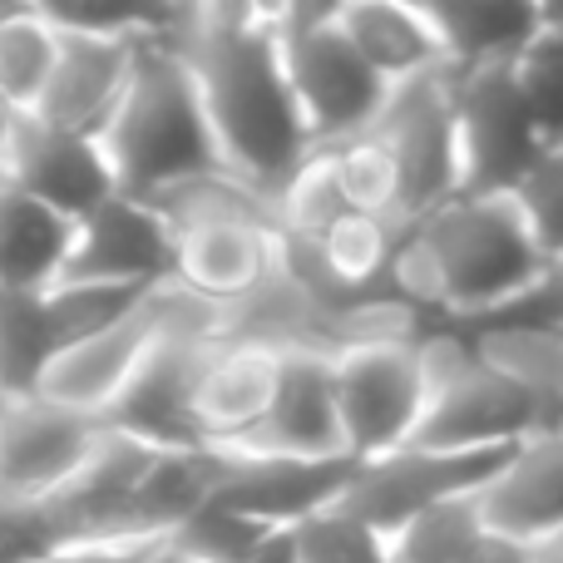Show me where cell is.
Wrapping results in <instances>:
<instances>
[{"label": "cell", "mask_w": 563, "mask_h": 563, "mask_svg": "<svg viewBox=\"0 0 563 563\" xmlns=\"http://www.w3.org/2000/svg\"><path fill=\"white\" fill-rule=\"evenodd\" d=\"M331 20L386 89L416 85V79L450 69L426 5H410V0H336Z\"/></svg>", "instance_id": "obj_18"}, {"label": "cell", "mask_w": 563, "mask_h": 563, "mask_svg": "<svg viewBox=\"0 0 563 563\" xmlns=\"http://www.w3.org/2000/svg\"><path fill=\"white\" fill-rule=\"evenodd\" d=\"M282 356L287 351L238 336H218L208 346L194 386V430L203 450H238L263 426L277 396Z\"/></svg>", "instance_id": "obj_15"}, {"label": "cell", "mask_w": 563, "mask_h": 563, "mask_svg": "<svg viewBox=\"0 0 563 563\" xmlns=\"http://www.w3.org/2000/svg\"><path fill=\"white\" fill-rule=\"evenodd\" d=\"M25 119H30L25 109H15L5 95H0V164H5V148L15 144V134H20V124H25Z\"/></svg>", "instance_id": "obj_37"}, {"label": "cell", "mask_w": 563, "mask_h": 563, "mask_svg": "<svg viewBox=\"0 0 563 563\" xmlns=\"http://www.w3.org/2000/svg\"><path fill=\"white\" fill-rule=\"evenodd\" d=\"M168 277H174V228L154 203L119 194L75 223V253H69L65 282L154 291L168 287Z\"/></svg>", "instance_id": "obj_13"}, {"label": "cell", "mask_w": 563, "mask_h": 563, "mask_svg": "<svg viewBox=\"0 0 563 563\" xmlns=\"http://www.w3.org/2000/svg\"><path fill=\"white\" fill-rule=\"evenodd\" d=\"M148 563H194V559L174 554V549H168V544H164V549H158V554H154V559H148Z\"/></svg>", "instance_id": "obj_39"}, {"label": "cell", "mask_w": 563, "mask_h": 563, "mask_svg": "<svg viewBox=\"0 0 563 563\" xmlns=\"http://www.w3.org/2000/svg\"><path fill=\"white\" fill-rule=\"evenodd\" d=\"M55 45L59 30L35 0H20L5 20H0V95L15 109H35L40 89L49 79V65H55Z\"/></svg>", "instance_id": "obj_27"}, {"label": "cell", "mask_w": 563, "mask_h": 563, "mask_svg": "<svg viewBox=\"0 0 563 563\" xmlns=\"http://www.w3.org/2000/svg\"><path fill=\"white\" fill-rule=\"evenodd\" d=\"M55 30H59L55 65H49V79L40 89L30 119L45 129H59V134L99 139L119 95H124L129 75H134V55L144 40L99 35V30H75V25H55Z\"/></svg>", "instance_id": "obj_12"}, {"label": "cell", "mask_w": 563, "mask_h": 563, "mask_svg": "<svg viewBox=\"0 0 563 563\" xmlns=\"http://www.w3.org/2000/svg\"><path fill=\"white\" fill-rule=\"evenodd\" d=\"M99 445V420L40 396L0 400V509H40Z\"/></svg>", "instance_id": "obj_10"}, {"label": "cell", "mask_w": 563, "mask_h": 563, "mask_svg": "<svg viewBox=\"0 0 563 563\" xmlns=\"http://www.w3.org/2000/svg\"><path fill=\"white\" fill-rule=\"evenodd\" d=\"M331 5L336 0H327V5H277L282 69H287L311 154L366 134L390 99V89L371 75L366 59L336 30Z\"/></svg>", "instance_id": "obj_5"}, {"label": "cell", "mask_w": 563, "mask_h": 563, "mask_svg": "<svg viewBox=\"0 0 563 563\" xmlns=\"http://www.w3.org/2000/svg\"><path fill=\"white\" fill-rule=\"evenodd\" d=\"M539 563H563V534L549 539V544H539Z\"/></svg>", "instance_id": "obj_38"}, {"label": "cell", "mask_w": 563, "mask_h": 563, "mask_svg": "<svg viewBox=\"0 0 563 563\" xmlns=\"http://www.w3.org/2000/svg\"><path fill=\"white\" fill-rule=\"evenodd\" d=\"M174 49L194 69L228 178L273 203L311 154L282 69L277 5H188Z\"/></svg>", "instance_id": "obj_1"}, {"label": "cell", "mask_w": 563, "mask_h": 563, "mask_svg": "<svg viewBox=\"0 0 563 563\" xmlns=\"http://www.w3.org/2000/svg\"><path fill=\"white\" fill-rule=\"evenodd\" d=\"M243 563H297V539H291V529H273Z\"/></svg>", "instance_id": "obj_36"}, {"label": "cell", "mask_w": 563, "mask_h": 563, "mask_svg": "<svg viewBox=\"0 0 563 563\" xmlns=\"http://www.w3.org/2000/svg\"><path fill=\"white\" fill-rule=\"evenodd\" d=\"M450 109H455L460 198L515 194L539 154H549L529 119L515 65L450 69Z\"/></svg>", "instance_id": "obj_7"}, {"label": "cell", "mask_w": 563, "mask_h": 563, "mask_svg": "<svg viewBox=\"0 0 563 563\" xmlns=\"http://www.w3.org/2000/svg\"><path fill=\"white\" fill-rule=\"evenodd\" d=\"M267 534H273V529H263L257 519L233 515V509H223V505H203L194 519H184V525L174 529L168 549L194 563H243Z\"/></svg>", "instance_id": "obj_30"}, {"label": "cell", "mask_w": 563, "mask_h": 563, "mask_svg": "<svg viewBox=\"0 0 563 563\" xmlns=\"http://www.w3.org/2000/svg\"><path fill=\"white\" fill-rule=\"evenodd\" d=\"M406 228L410 223H400V218L346 213L321 243H307L321 277H327L331 297L341 301V311L361 307V301L390 297V273H396Z\"/></svg>", "instance_id": "obj_21"}, {"label": "cell", "mask_w": 563, "mask_h": 563, "mask_svg": "<svg viewBox=\"0 0 563 563\" xmlns=\"http://www.w3.org/2000/svg\"><path fill=\"white\" fill-rule=\"evenodd\" d=\"M426 410L410 435L420 450H509L539 435V410L515 380H505L475 341L455 327H430L420 336Z\"/></svg>", "instance_id": "obj_4"}, {"label": "cell", "mask_w": 563, "mask_h": 563, "mask_svg": "<svg viewBox=\"0 0 563 563\" xmlns=\"http://www.w3.org/2000/svg\"><path fill=\"white\" fill-rule=\"evenodd\" d=\"M450 69L515 65L544 25V5L529 0H430L426 5Z\"/></svg>", "instance_id": "obj_20"}, {"label": "cell", "mask_w": 563, "mask_h": 563, "mask_svg": "<svg viewBox=\"0 0 563 563\" xmlns=\"http://www.w3.org/2000/svg\"><path fill=\"white\" fill-rule=\"evenodd\" d=\"M55 356V331L45 317V291H10L0 287V400L35 396Z\"/></svg>", "instance_id": "obj_25"}, {"label": "cell", "mask_w": 563, "mask_h": 563, "mask_svg": "<svg viewBox=\"0 0 563 563\" xmlns=\"http://www.w3.org/2000/svg\"><path fill=\"white\" fill-rule=\"evenodd\" d=\"M559 10H563V5H559Z\"/></svg>", "instance_id": "obj_41"}, {"label": "cell", "mask_w": 563, "mask_h": 563, "mask_svg": "<svg viewBox=\"0 0 563 563\" xmlns=\"http://www.w3.org/2000/svg\"><path fill=\"white\" fill-rule=\"evenodd\" d=\"M509 450H420V445H400V450H390V455L356 465V475H351V485L341 489L336 505L386 539L390 529H400L406 519H416L420 509L440 505V499L479 495V489L499 475V465L509 460Z\"/></svg>", "instance_id": "obj_8"}, {"label": "cell", "mask_w": 563, "mask_h": 563, "mask_svg": "<svg viewBox=\"0 0 563 563\" xmlns=\"http://www.w3.org/2000/svg\"><path fill=\"white\" fill-rule=\"evenodd\" d=\"M356 475V460H253L223 450V479L208 505L257 519L263 529H291L317 509L336 505Z\"/></svg>", "instance_id": "obj_17"}, {"label": "cell", "mask_w": 563, "mask_h": 563, "mask_svg": "<svg viewBox=\"0 0 563 563\" xmlns=\"http://www.w3.org/2000/svg\"><path fill=\"white\" fill-rule=\"evenodd\" d=\"M267 213H273L277 238H287V243H321V238H327L331 228L351 213L331 158L327 154H307V164H301L297 174H291L287 184L273 194Z\"/></svg>", "instance_id": "obj_26"}, {"label": "cell", "mask_w": 563, "mask_h": 563, "mask_svg": "<svg viewBox=\"0 0 563 563\" xmlns=\"http://www.w3.org/2000/svg\"><path fill=\"white\" fill-rule=\"evenodd\" d=\"M386 148L400 168V218L435 213L440 203L460 198V164H455V109H450V69L390 89L376 124Z\"/></svg>", "instance_id": "obj_9"}, {"label": "cell", "mask_w": 563, "mask_h": 563, "mask_svg": "<svg viewBox=\"0 0 563 563\" xmlns=\"http://www.w3.org/2000/svg\"><path fill=\"white\" fill-rule=\"evenodd\" d=\"M519 89H525L529 119L539 129V144L563 148V10L544 5V25L515 59Z\"/></svg>", "instance_id": "obj_29"}, {"label": "cell", "mask_w": 563, "mask_h": 563, "mask_svg": "<svg viewBox=\"0 0 563 563\" xmlns=\"http://www.w3.org/2000/svg\"><path fill=\"white\" fill-rule=\"evenodd\" d=\"M465 563H539V544H525V539H515V534L485 529L479 544L465 554Z\"/></svg>", "instance_id": "obj_35"}, {"label": "cell", "mask_w": 563, "mask_h": 563, "mask_svg": "<svg viewBox=\"0 0 563 563\" xmlns=\"http://www.w3.org/2000/svg\"><path fill=\"white\" fill-rule=\"evenodd\" d=\"M460 331V327H455ZM475 351L515 380L539 410V426L563 430V327H539V321H489V327L465 331Z\"/></svg>", "instance_id": "obj_22"}, {"label": "cell", "mask_w": 563, "mask_h": 563, "mask_svg": "<svg viewBox=\"0 0 563 563\" xmlns=\"http://www.w3.org/2000/svg\"><path fill=\"white\" fill-rule=\"evenodd\" d=\"M114 184L124 198H154L174 194L198 178L228 174L218 139L208 129L203 95L194 85V69L174 49V40H144L134 55L124 95L99 134Z\"/></svg>", "instance_id": "obj_3"}, {"label": "cell", "mask_w": 563, "mask_h": 563, "mask_svg": "<svg viewBox=\"0 0 563 563\" xmlns=\"http://www.w3.org/2000/svg\"><path fill=\"white\" fill-rule=\"evenodd\" d=\"M489 321H539V327H563V263H549L544 277L534 282V291H529L519 307H509L505 317H489ZM489 321H479V327H489ZM470 331V327H460Z\"/></svg>", "instance_id": "obj_34"}, {"label": "cell", "mask_w": 563, "mask_h": 563, "mask_svg": "<svg viewBox=\"0 0 563 563\" xmlns=\"http://www.w3.org/2000/svg\"><path fill=\"white\" fill-rule=\"evenodd\" d=\"M5 188H10V184H5V164H0V194H5Z\"/></svg>", "instance_id": "obj_40"}, {"label": "cell", "mask_w": 563, "mask_h": 563, "mask_svg": "<svg viewBox=\"0 0 563 563\" xmlns=\"http://www.w3.org/2000/svg\"><path fill=\"white\" fill-rule=\"evenodd\" d=\"M544 277L515 198H450L406 228L390 297L430 327H479L505 317Z\"/></svg>", "instance_id": "obj_2"}, {"label": "cell", "mask_w": 563, "mask_h": 563, "mask_svg": "<svg viewBox=\"0 0 563 563\" xmlns=\"http://www.w3.org/2000/svg\"><path fill=\"white\" fill-rule=\"evenodd\" d=\"M426 336V331H420ZM420 336L356 341L331 351V390H336L341 455L366 465L410 445L426 410V371Z\"/></svg>", "instance_id": "obj_6"}, {"label": "cell", "mask_w": 563, "mask_h": 563, "mask_svg": "<svg viewBox=\"0 0 563 563\" xmlns=\"http://www.w3.org/2000/svg\"><path fill=\"white\" fill-rule=\"evenodd\" d=\"M158 331H164V287H158L144 307L129 311L124 321L59 346L55 356H49L45 376H40L35 396L69 410V416L104 420L109 406H114V400L124 396V386L134 380V371L144 366V356L154 351Z\"/></svg>", "instance_id": "obj_11"}, {"label": "cell", "mask_w": 563, "mask_h": 563, "mask_svg": "<svg viewBox=\"0 0 563 563\" xmlns=\"http://www.w3.org/2000/svg\"><path fill=\"white\" fill-rule=\"evenodd\" d=\"M485 534L479 495H455L420 509L400 529L386 534V563H465V554Z\"/></svg>", "instance_id": "obj_24"}, {"label": "cell", "mask_w": 563, "mask_h": 563, "mask_svg": "<svg viewBox=\"0 0 563 563\" xmlns=\"http://www.w3.org/2000/svg\"><path fill=\"white\" fill-rule=\"evenodd\" d=\"M291 539H297V563H386V539L341 505L291 525Z\"/></svg>", "instance_id": "obj_31"}, {"label": "cell", "mask_w": 563, "mask_h": 563, "mask_svg": "<svg viewBox=\"0 0 563 563\" xmlns=\"http://www.w3.org/2000/svg\"><path fill=\"white\" fill-rule=\"evenodd\" d=\"M317 154L331 158L336 184H341V194H346L351 213L400 218V168H396V154L386 148V139H380L376 129L346 139V144L317 148ZM400 223H406V218H400Z\"/></svg>", "instance_id": "obj_28"}, {"label": "cell", "mask_w": 563, "mask_h": 563, "mask_svg": "<svg viewBox=\"0 0 563 563\" xmlns=\"http://www.w3.org/2000/svg\"><path fill=\"white\" fill-rule=\"evenodd\" d=\"M164 549V539H95V544H59L25 563H148Z\"/></svg>", "instance_id": "obj_33"}, {"label": "cell", "mask_w": 563, "mask_h": 563, "mask_svg": "<svg viewBox=\"0 0 563 563\" xmlns=\"http://www.w3.org/2000/svg\"><path fill=\"white\" fill-rule=\"evenodd\" d=\"M5 184L15 194L45 203L49 213L69 218V223H79L95 208H104L109 198H119L114 168H109L99 139L59 134V129H45L35 119H25L15 144L5 148Z\"/></svg>", "instance_id": "obj_14"}, {"label": "cell", "mask_w": 563, "mask_h": 563, "mask_svg": "<svg viewBox=\"0 0 563 563\" xmlns=\"http://www.w3.org/2000/svg\"><path fill=\"white\" fill-rule=\"evenodd\" d=\"M75 253V223L49 213L45 203L5 188L0 194V287L10 291H49L65 282Z\"/></svg>", "instance_id": "obj_23"}, {"label": "cell", "mask_w": 563, "mask_h": 563, "mask_svg": "<svg viewBox=\"0 0 563 563\" xmlns=\"http://www.w3.org/2000/svg\"><path fill=\"white\" fill-rule=\"evenodd\" d=\"M509 198H515V208H519V218H525L544 267L563 263V148L539 154V164L519 178V188Z\"/></svg>", "instance_id": "obj_32"}, {"label": "cell", "mask_w": 563, "mask_h": 563, "mask_svg": "<svg viewBox=\"0 0 563 563\" xmlns=\"http://www.w3.org/2000/svg\"><path fill=\"white\" fill-rule=\"evenodd\" d=\"M228 455L253 460H336L341 430H336V390H331V351L297 346L282 356L277 396L267 420Z\"/></svg>", "instance_id": "obj_16"}, {"label": "cell", "mask_w": 563, "mask_h": 563, "mask_svg": "<svg viewBox=\"0 0 563 563\" xmlns=\"http://www.w3.org/2000/svg\"><path fill=\"white\" fill-rule=\"evenodd\" d=\"M485 529L515 534L525 544H549L563 534V430H539L519 440L499 475L479 489Z\"/></svg>", "instance_id": "obj_19"}]
</instances>
